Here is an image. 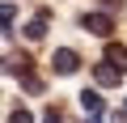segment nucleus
<instances>
[{
  "mask_svg": "<svg viewBox=\"0 0 127 123\" xmlns=\"http://www.w3.org/2000/svg\"><path fill=\"white\" fill-rule=\"evenodd\" d=\"M81 26H85L89 34H97V38H110V34H114V21H110L106 13H85Z\"/></svg>",
  "mask_w": 127,
  "mask_h": 123,
  "instance_id": "f257e3e1",
  "label": "nucleus"
},
{
  "mask_svg": "<svg viewBox=\"0 0 127 123\" xmlns=\"http://www.w3.org/2000/svg\"><path fill=\"white\" fill-rule=\"evenodd\" d=\"M51 68H55L59 77H72V72L81 68V55H76V51H68V47H64V51H55V55H51Z\"/></svg>",
  "mask_w": 127,
  "mask_h": 123,
  "instance_id": "f03ea898",
  "label": "nucleus"
},
{
  "mask_svg": "<svg viewBox=\"0 0 127 123\" xmlns=\"http://www.w3.org/2000/svg\"><path fill=\"white\" fill-rule=\"evenodd\" d=\"M93 81L110 89V85H119V68L114 64H93Z\"/></svg>",
  "mask_w": 127,
  "mask_h": 123,
  "instance_id": "7ed1b4c3",
  "label": "nucleus"
},
{
  "mask_svg": "<svg viewBox=\"0 0 127 123\" xmlns=\"http://www.w3.org/2000/svg\"><path fill=\"white\" fill-rule=\"evenodd\" d=\"M106 59H110V64H114V68H119V72H123V68H127V51H123V47H119V42H110V47H106Z\"/></svg>",
  "mask_w": 127,
  "mask_h": 123,
  "instance_id": "20e7f679",
  "label": "nucleus"
},
{
  "mask_svg": "<svg viewBox=\"0 0 127 123\" xmlns=\"http://www.w3.org/2000/svg\"><path fill=\"white\" fill-rule=\"evenodd\" d=\"M81 106H85L89 115H102V93H93V89H85V93H81Z\"/></svg>",
  "mask_w": 127,
  "mask_h": 123,
  "instance_id": "39448f33",
  "label": "nucleus"
},
{
  "mask_svg": "<svg viewBox=\"0 0 127 123\" xmlns=\"http://www.w3.org/2000/svg\"><path fill=\"white\" fill-rule=\"evenodd\" d=\"M26 34H30V38H42V34H47V13H38V17L26 26Z\"/></svg>",
  "mask_w": 127,
  "mask_h": 123,
  "instance_id": "423d86ee",
  "label": "nucleus"
},
{
  "mask_svg": "<svg viewBox=\"0 0 127 123\" xmlns=\"http://www.w3.org/2000/svg\"><path fill=\"white\" fill-rule=\"evenodd\" d=\"M9 123H34V115H30V110H13V115H9Z\"/></svg>",
  "mask_w": 127,
  "mask_h": 123,
  "instance_id": "0eeeda50",
  "label": "nucleus"
},
{
  "mask_svg": "<svg viewBox=\"0 0 127 123\" xmlns=\"http://www.w3.org/2000/svg\"><path fill=\"white\" fill-rule=\"evenodd\" d=\"M47 123H64V115H59V110L51 106V110H47Z\"/></svg>",
  "mask_w": 127,
  "mask_h": 123,
  "instance_id": "6e6552de",
  "label": "nucleus"
},
{
  "mask_svg": "<svg viewBox=\"0 0 127 123\" xmlns=\"http://www.w3.org/2000/svg\"><path fill=\"white\" fill-rule=\"evenodd\" d=\"M114 123H127V115H114Z\"/></svg>",
  "mask_w": 127,
  "mask_h": 123,
  "instance_id": "1a4fd4ad",
  "label": "nucleus"
},
{
  "mask_svg": "<svg viewBox=\"0 0 127 123\" xmlns=\"http://www.w3.org/2000/svg\"><path fill=\"white\" fill-rule=\"evenodd\" d=\"M123 115H127V110H123Z\"/></svg>",
  "mask_w": 127,
  "mask_h": 123,
  "instance_id": "9d476101",
  "label": "nucleus"
}]
</instances>
